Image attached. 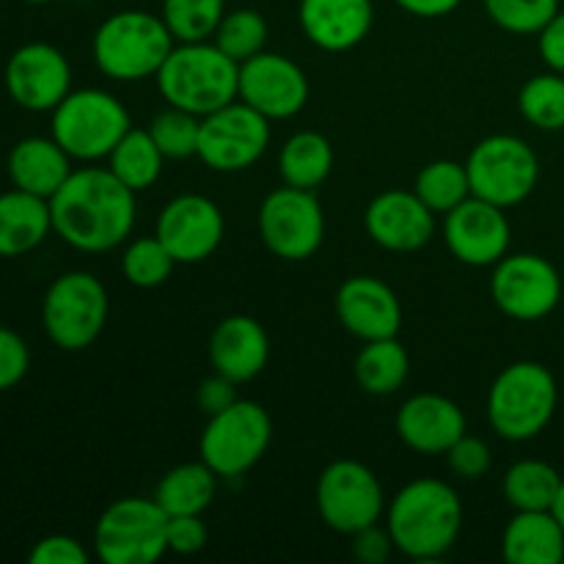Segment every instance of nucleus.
<instances>
[{"instance_id": "obj_1", "label": "nucleus", "mask_w": 564, "mask_h": 564, "mask_svg": "<svg viewBox=\"0 0 564 564\" xmlns=\"http://www.w3.org/2000/svg\"><path fill=\"white\" fill-rule=\"evenodd\" d=\"M50 215L55 235L75 251H113L135 229V191L121 185L108 169H75L50 198Z\"/></svg>"}, {"instance_id": "obj_2", "label": "nucleus", "mask_w": 564, "mask_h": 564, "mask_svg": "<svg viewBox=\"0 0 564 564\" xmlns=\"http://www.w3.org/2000/svg\"><path fill=\"white\" fill-rule=\"evenodd\" d=\"M386 529L408 560L433 562L455 549L463 529V505L444 479H413L386 507Z\"/></svg>"}, {"instance_id": "obj_3", "label": "nucleus", "mask_w": 564, "mask_h": 564, "mask_svg": "<svg viewBox=\"0 0 564 564\" xmlns=\"http://www.w3.org/2000/svg\"><path fill=\"white\" fill-rule=\"evenodd\" d=\"M154 80L160 97L171 108L187 110L198 119L240 97V64L231 61L213 39L176 42Z\"/></svg>"}, {"instance_id": "obj_4", "label": "nucleus", "mask_w": 564, "mask_h": 564, "mask_svg": "<svg viewBox=\"0 0 564 564\" xmlns=\"http://www.w3.org/2000/svg\"><path fill=\"white\" fill-rule=\"evenodd\" d=\"M163 17L143 9H124L99 22L91 39L94 64L105 77L119 83H138L154 77L174 50Z\"/></svg>"}, {"instance_id": "obj_5", "label": "nucleus", "mask_w": 564, "mask_h": 564, "mask_svg": "<svg viewBox=\"0 0 564 564\" xmlns=\"http://www.w3.org/2000/svg\"><path fill=\"white\" fill-rule=\"evenodd\" d=\"M560 402L554 375L538 361H516L499 372L488 391V422L499 438L521 444L551 424Z\"/></svg>"}, {"instance_id": "obj_6", "label": "nucleus", "mask_w": 564, "mask_h": 564, "mask_svg": "<svg viewBox=\"0 0 564 564\" xmlns=\"http://www.w3.org/2000/svg\"><path fill=\"white\" fill-rule=\"evenodd\" d=\"M130 124V113L119 97L102 88H77L66 94L53 110L50 135L66 149L72 160L97 163L108 160Z\"/></svg>"}, {"instance_id": "obj_7", "label": "nucleus", "mask_w": 564, "mask_h": 564, "mask_svg": "<svg viewBox=\"0 0 564 564\" xmlns=\"http://www.w3.org/2000/svg\"><path fill=\"white\" fill-rule=\"evenodd\" d=\"M110 301L102 281L86 270H69L47 286L42 325L58 350L80 352L102 336Z\"/></svg>"}, {"instance_id": "obj_8", "label": "nucleus", "mask_w": 564, "mask_h": 564, "mask_svg": "<svg viewBox=\"0 0 564 564\" xmlns=\"http://www.w3.org/2000/svg\"><path fill=\"white\" fill-rule=\"evenodd\" d=\"M94 551L105 564H152L169 554V516L154 499L124 496L105 507L94 527Z\"/></svg>"}, {"instance_id": "obj_9", "label": "nucleus", "mask_w": 564, "mask_h": 564, "mask_svg": "<svg viewBox=\"0 0 564 564\" xmlns=\"http://www.w3.org/2000/svg\"><path fill=\"white\" fill-rule=\"evenodd\" d=\"M471 196L485 198L501 209L518 207L540 182V160L534 149L518 135H488L471 149L466 160Z\"/></svg>"}, {"instance_id": "obj_10", "label": "nucleus", "mask_w": 564, "mask_h": 564, "mask_svg": "<svg viewBox=\"0 0 564 564\" xmlns=\"http://www.w3.org/2000/svg\"><path fill=\"white\" fill-rule=\"evenodd\" d=\"M273 441V422L253 400H237L226 411L209 416L198 455L220 479H237L251 471Z\"/></svg>"}, {"instance_id": "obj_11", "label": "nucleus", "mask_w": 564, "mask_h": 564, "mask_svg": "<svg viewBox=\"0 0 564 564\" xmlns=\"http://www.w3.org/2000/svg\"><path fill=\"white\" fill-rule=\"evenodd\" d=\"M259 237L273 257L306 262L325 240V213L314 191L275 187L259 207Z\"/></svg>"}, {"instance_id": "obj_12", "label": "nucleus", "mask_w": 564, "mask_h": 564, "mask_svg": "<svg viewBox=\"0 0 564 564\" xmlns=\"http://www.w3.org/2000/svg\"><path fill=\"white\" fill-rule=\"evenodd\" d=\"M317 512L328 529L356 534L386 516V494L378 474L358 460H334L317 479Z\"/></svg>"}, {"instance_id": "obj_13", "label": "nucleus", "mask_w": 564, "mask_h": 564, "mask_svg": "<svg viewBox=\"0 0 564 564\" xmlns=\"http://www.w3.org/2000/svg\"><path fill=\"white\" fill-rule=\"evenodd\" d=\"M270 135V119L242 99H235L202 119L196 158L218 174H237L251 169L268 152Z\"/></svg>"}, {"instance_id": "obj_14", "label": "nucleus", "mask_w": 564, "mask_h": 564, "mask_svg": "<svg viewBox=\"0 0 564 564\" xmlns=\"http://www.w3.org/2000/svg\"><path fill=\"white\" fill-rule=\"evenodd\" d=\"M490 297L510 319L538 323L560 306V270L540 253H507L494 264Z\"/></svg>"}, {"instance_id": "obj_15", "label": "nucleus", "mask_w": 564, "mask_h": 564, "mask_svg": "<svg viewBox=\"0 0 564 564\" xmlns=\"http://www.w3.org/2000/svg\"><path fill=\"white\" fill-rule=\"evenodd\" d=\"M3 83L9 97L31 113H53L72 91L69 58L55 44L28 42L6 61Z\"/></svg>"}, {"instance_id": "obj_16", "label": "nucleus", "mask_w": 564, "mask_h": 564, "mask_svg": "<svg viewBox=\"0 0 564 564\" xmlns=\"http://www.w3.org/2000/svg\"><path fill=\"white\" fill-rule=\"evenodd\" d=\"M224 213L218 204L198 193L174 196L158 215L154 235L160 237L176 264H196L213 257L224 242Z\"/></svg>"}, {"instance_id": "obj_17", "label": "nucleus", "mask_w": 564, "mask_h": 564, "mask_svg": "<svg viewBox=\"0 0 564 564\" xmlns=\"http://www.w3.org/2000/svg\"><path fill=\"white\" fill-rule=\"evenodd\" d=\"M512 229L507 209L468 196L444 215V242L457 262L468 268H494L510 251Z\"/></svg>"}, {"instance_id": "obj_18", "label": "nucleus", "mask_w": 564, "mask_h": 564, "mask_svg": "<svg viewBox=\"0 0 564 564\" xmlns=\"http://www.w3.org/2000/svg\"><path fill=\"white\" fill-rule=\"evenodd\" d=\"M270 121L301 113L308 102V77L301 66L281 53H257L240 64V97Z\"/></svg>"}, {"instance_id": "obj_19", "label": "nucleus", "mask_w": 564, "mask_h": 564, "mask_svg": "<svg viewBox=\"0 0 564 564\" xmlns=\"http://www.w3.org/2000/svg\"><path fill=\"white\" fill-rule=\"evenodd\" d=\"M435 218L438 215L413 191H383L369 202L364 229L383 251L413 253L433 240Z\"/></svg>"}, {"instance_id": "obj_20", "label": "nucleus", "mask_w": 564, "mask_h": 564, "mask_svg": "<svg viewBox=\"0 0 564 564\" xmlns=\"http://www.w3.org/2000/svg\"><path fill=\"white\" fill-rule=\"evenodd\" d=\"M336 317L356 339H389L402 328V303L383 279L352 275L336 292Z\"/></svg>"}, {"instance_id": "obj_21", "label": "nucleus", "mask_w": 564, "mask_h": 564, "mask_svg": "<svg viewBox=\"0 0 564 564\" xmlns=\"http://www.w3.org/2000/svg\"><path fill=\"white\" fill-rule=\"evenodd\" d=\"M394 427L408 449L419 455H446L449 446L466 435V413L449 397L422 391L402 402Z\"/></svg>"}, {"instance_id": "obj_22", "label": "nucleus", "mask_w": 564, "mask_h": 564, "mask_svg": "<svg viewBox=\"0 0 564 564\" xmlns=\"http://www.w3.org/2000/svg\"><path fill=\"white\" fill-rule=\"evenodd\" d=\"M297 20L314 47L347 53L372 31L375 6L372 0H301Z\"/></svg>"}, {"instance_id": "obj_23", "label": "nucleus", "mask_w": 564, "mask_h": 564, "mask_svg": "<svg viewBox=\"0 0 564 564\" xmlns=\"http://www.w3.org/2000/svg\"><path fill=\"white\" fill-rule=\"evenodd\" d=\"M207 350L213 372L226 375L235 383H248L268 367L270 339L259 319L248 314H231L215 325Z\"/></svg>"}, {"instance_id": "obj_24", "label": "nucleus", "mask_w": 564, "mask_h": 564, "mask_svg": "<svg viewBox=\"0 0 564 564\" xmlns=\"http://www.w3.org/2000/svg\"><path fill=\"white\" fill-rule=\"evenodd\" d=\"M6 169L17 191L33 193L47 202L75 171L72 158L53 135H28L17 141L6 160Z\"/></svg>"}, {"instance_id": "obj_25", "label": "nucleus", "mask_w": 564, "mask_h": 564, "mask_svg": "<svg viewBox=\"0 0 564 564\" xmlns=\"http://www.w3.org/2000/svg\"><path fill=\"white\" fill-rule=\"evenodd\" d=\"M501 554L510 564H562L564 529L554 510H521L505 527Z\"/></svg>"}, {"instance_id": "obj_26", "label": "nucleus", "mask_w": 564, "mask_h": 564, "mask_svg": "<svg viewBox=\"0 0 564 564\" xmlns=\"http://www.w3.org/2000/svg\"><path fill=\"white\" fill-rule=\"evenodd\" d=\"M53 231L47 198L25 191L0 193V259H17L36 251Z\"/></svg>"}, {"instance_id": "obj_27", "label": "nucleus", "mask_w": 564, "mask_h": 564, "mask_svg": "<svg viewBox=\"0 0 564 564\" xmlns=\"http://www.w3.org/2000/svg\"><path fill=\"white\" fill-rule=\"evenodd\" d=\"M218 474L204 460L182 463L163 474L154 490V501L163 507L169 518L174 516H202L218 494Z\"/></svg>"}, {"instance_id": "obj_28", "label": "nucleus", "mask_w": 564, "mask_h": 564, "mask_svg": "<svg viewBox=\"0 0 564 564\" xmlns=\"http://www.w3.org/2000/svg\"><path fill=\"white\" fill-rule=\"evenodd\" d=\"M334 171V147L317 130H301L281 147L279 174L284 185L314 191L323 185Z\"/></svg>"}, {"instance_id": "obj_29", "label": "nucleus", "mask_w": 564, "mask_h": 564, "mask_svg": "<svg viewBox=\"0 0 564 564\" xmlns=\"http://www.w3.org/2000/svg\"><path fill=\"white\" fill-rule=\"evenodd\" d=\"M411 375V356L397 336L364 341L356 356V380L364 394L391 397Z\"/></svg>"}, {"instance_id": "obj_30", "label": "nucleus", "mask_w": 564, "mask_h": 564, "mask_svg": "<svg viewBox=\"0 0 564 564\" xmlns=\"http://www.w3.org/2000/svg\"><path fill=\"white\" fill-rule=\"evenodd\" d=\"M163 163L165 154L160 152L154 138L149 135V130H138V127H130L113 147V152L108 154L110 174L135 193L149 191L160 180Z\"/></svg>"}, {"instance_id": "obj_31", "label": "nucleus", "mask_w": 564, "mask_h": 564, "mask_svg": "<svg viewBox=\"0 0 564 564\" xmlns=\"http://www.w3.org/2000/svg\"><path fill=\"white\" fill-rule=\"evenodd\" d=\"M562 474L543 460H518L507 468L505 499L516 512L521 510H554L562 488Z\"/></svg>"}, {"instance_id": "obj_32", "label": "nucleus", "mask_w": 564, "mask_h": 564, "mask_svg": "<svg viewBox=\"0 0 564 564\" xmlns=\"http://www.w3.org/2000/svg\"><path fill=\"white\" fill-rule=\"evenodd\" d=\"M413 193L435 215H446L449 209H455L457 204H463L471 196V182H468L466 163H457V160H433V163H427L419 171Z\"/></svg>"}, {"instance_id": "obj_33", "label": "nucleus", "mask_w": 564, "mask_h": 564, "mask_svg": "<svg viewBox=\"0 0 564 564\" xmlns=\"http://www.w3.org/2000/svg\"><path fill=\"white\" fill-rule=\"evenodd\" d=\"M518 108L523 119L538 130L560 132L564 130V75L562 72H543L523 83L518 94Z\"/></svg>"}, {"instance_id": "obj_34", "label": "nucleus", "mask_w": 564, "mask_h": 564, "mask_svg": "<svg viewBox=\"0 0 564 564\" xmlns=\"http://www.w3.org/2000/svg\"><path fill=\"white\" fill-rule=\"evenodd\" d=\"M226 14V0H163L160 17L176 42H209Z\"/></svg>"}, {"instance_id": "obj_35", "label": "nucleus", "mask_w": 564, "mask_h": 564, "mask_svg": "<svg viewBox=\"0 0 564 564\" xmlns=\"http://www.w3.org/2000/svg\"><path fill=\"white\" fill-rule=\"evenodd\" d=\"M176 268V259L169 248L160 242V237H138L121 253V275L138 290H154L165 284Z\"/></svg>"}, {"instance_id": "obj_36", "label": "nucleus", "mask_w": 564, "mask_h": 564, "mask_svg": "<svg viewBox=\"0 0 564 564\" xmlns=\"http://www.w3.org/2000/svg\"><path fill=\"white\" fill-rule=\"evenodd\" d=\"M268 20H264L257 9H235L226 11L218 31H215L213 42L218 44L231 61L242 64V61L262 53L264 44H268Z\"/></svg>"}, {"instance_id": "obj_37", "label": "nucleus", "mask_w": 564, "mask_h": 564, "mask_svg": "<svg viewBox=\"0 0 564 564\" xmlns=\"http://www.w3.org/2000/svg\"><path fill=\"white\" fill-rule=\"evenodd\" d=\"M149 135L154 138L165 160H187L198 154V132H202V119L187 110L165 108L149 121Z\"/></svg>"}, {"instance_id": "obj_38", "label": "nucleus", "mask_w": 564, "mask_h": 564, "mask_svg": "<svg viewBox=\"0 0 564 564\" xmlns=\"http://www.w3.org/2000/svg\"><path fill=\"white\" fill-rule=\"evenodd\" d=\"M485 11L501 31L538 36L560 11V0H485Z\"/></svg>"}, {"instance_id": "obj_39", "label": "nucleus", "mask_w": 564, "mask_h": 564, "mask_svg": "<svg viewBox=\"0 0 564 564\" xmlns=\"http://www.w3.org/2000/svg\"><path fill=\"white\" fill-rule=\"evenodd\" d=\"M446 463H449V471L455 474V477L474 482V479L485 477V474L490 471V466H494V455H490V446L485 444L482 438L466 433L463 438H457L455 444L449 446V452H446Z\"/></svg>"}, {"instance_id": "obj_40", "label": "nucleus", "mask_w": 564, "mask_h": 564, "mask_svg": "<svg viewBox=\"0 0 564 564\" xmlns=\"http://www.w3.org/2000/svg\"><path fill=\"white\" fill-rule=\"evenodd\" d=\"M31 369V350L17 330L0 325V391H9L25 380Z\"/></svg>"}, {"instance_id": "obj_41", "label": "nucleus", "mask_w": 564, "mask_h": 564, "mask_svg": "<svg viewBox=\"0 0 564 564\" xmlns=\"http://www.w3.org/2000/svg\"><path fill=\"white\" fill-rule=\"evenodd\" d=\"M86 545L69 534H47L28 554L31 564H88Z\"/></svg>"}, {"instance_id": "obj_42", "label": "nucleus", "mask_w": 564, "mask_h": 564, "mask_svg": "<svg viewBox=\"0 0 564 564\" xmlns=\"http://www.w3.org/2000/svg\"><path fill=\"white\" fill-rule=\"evenodd\" d=\"M209 540L207 523L202 516H174L169 518V551L180 556H193L204 551Z\"/></svg>"}, {"instance_id": "obj_43", "label": "nucleus", "mask_w": 564, "mask_h": 564, "mask_svg": "<svg viewBox=\"0 0 564 564\" xmlns=\"http://www.w3.org/2000/svg\"><path fill=\"white\" fill-rule=\"evenodd\" d=\"M352 538V556L361 564H386L394 554V540L386 527H364L361 532L350 534Z\"/></svg>"}, {"instance_id": "obj_44", "label": "nucleus", "mask_w": 564, "mask_h": 564, "mask_svg": "<svg viewBox=\"0 0 564 564\" xmlns=\"http://www.w3.org/2000/svg\"><path fill=\"white\" fill-rule=\"evenodd\" d=\"M237 386L240 383L229 380L226 375L213 372L209 378L202 380V386H198L196 405L207 413V419L215 416V413L226 411V408L235 405V402L240 400V397H237Z\"/></svg>"}, {"instance_id": "obj_45", "label": "nucleus", "mask_w": 564, "mask_h": 564, "mask_svg": "<svg viewBox=\"0 0 564 564\" xmlns=\"http://www.w3.org/2000/svg\"><path fill=\"white\" fill-rule=\"evenodd\" d=\"M538 50L549 69L564 75V9L556 11L554 20L538 33Z\"/></svg>"}, {"instance_id": "obj_46", "label": "nucleus", "mask_w": 564, "mask_h": 564, "mask_svg": "<svg viewBox=\"0 0 564 564\" xmlns=\"http://www.w3.org/2000/svg\"><path fill=\"white\" fill-rule=\"evenodd\" d=\"M402 11L422 20H435V17H446L455 9H460L463 0H394Z\"/></svg>"}, {"instance_id": "obj_47", "label": "nucleus", "mask_w": 564, "mask_h": 564, "mask_svg": "<svg viewBox=\"0 0 564 564\" xmlns=\"http://www.w3.org/2000/svg\"><path fill=\"white\" fill-rule=\"evenodd\" d=\"M554 516L560 518L562 529H564V479H562V488H560V496H556V505H554Z\"/></svg>"}, {"instance_id": "obj_48", "label": "nucleus", "mask_w": 564, "mask_h": 564, "mask_svg": "<svg viewBox=\"0 0 564 564\" xmlns=\"http://www.w3.org/2000/svg\"><path fill=\"white\" fill-rule=\"evenodd\" d=\"M22 3H31V6H44V3H50V0H22Z\"/></svg>"}]
</instances>
